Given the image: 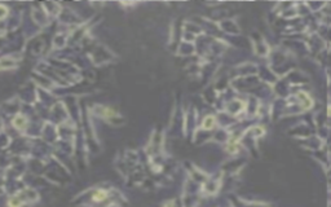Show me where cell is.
Listing matches in <instances>:
<instances>
[{
    "label": "cell",
    "instance_id": "1",
    "mask_svg": "<svg viewBox=\"0 0 331 207\" xmlns=\"http://www.w3.org/2000/svg\"><path fill=\"white\" fill-rule=\"evenodd\" d=\"M13 124H14V127L18 128V129H22L23 127H25V124H26V120L23 117H21V115H17L16 118L13 119Z\"/></svg>",
    "mask_w": 331,
    "mask_h": 207
},
{
    "label": "cell",
    "instance_id": "2",
    "mask_svg": "<svg viewBox=\"0 0 331 207\" xmlns=\"http://www.w3.org/2000/svg\"><path fill=\"white\" fill-rule=\"evenodd\" d=\"M213 124H215V118H213V117H207L206 119H204V122H203V128L210 129V128L213 127Z\"/></svg>",
    "mask_w": 331,
    "mask_h": 207
},
{
    "label": "cell",
    "instance_id": "3",
    "mask_svg": "<svg viewBox=\"0 0 331 207\" xmlns=\"http://www.w3.org/2000/svg\"><path fill=\"white\" fill-rule=\"evenodd\" d=\"M106 195H108V194H106V192H104V190H99V192H96V193H95L93 199L101 202V201H104V199L106 198Z\"/></svg>",
    "mask_w": 331,
    "mask_h": 207
},
{
    "label": "cell",
    "instance_id": "4",
    "mask_svg": "<svg viewBox=\"0 0 331 207\" xmlns=\"http://www.w3.org/2000/svg\"><path fill=\"white\" fill-rule=\"evenodd\" d=\"M21 205H22V199H19L18 197H12L9 199V206L11 207H19Z\"/></svg>",
    "mask_w": 331,
    "mask_h": 207
},
{
    "label": "cell",
    "instance_id": "5",
    "mask_svg": "<svg viewBox=\"0 0 331 207\" xmlns=\"http://www.w3.org/2000/svg\"><path fill=\"white\" fill-rule=\"evenodd\" d=\"M7 14V9L5 8H3V7H0V18L4 17Z\"/></svg>",
    "mask_w": 331,
    "mask_h": 207
}]
</instances>
